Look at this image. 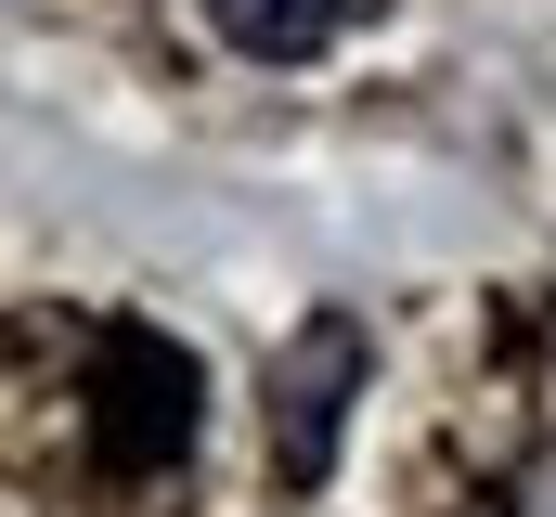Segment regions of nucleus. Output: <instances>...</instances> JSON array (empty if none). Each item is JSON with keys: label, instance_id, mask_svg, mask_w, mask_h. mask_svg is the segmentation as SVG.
<instances>
[{"label": "nucleus", "instance_id": "obj_3", "mask_svg": "<svg viewBox=\"0 0 556 517\" xmlns=\"http://www.w3.org/2000/svg\"><path fill=\"white\" fill-rule=\"evenodd\" d=\"M207 26L247 52V65H311L363 26V0H207Z\"/></svg>", "mask_w": 556, "mask_h": 517}, {"label": "nucleus", "instance_id": "obj_1", "mask_svg": "<svg viewBox=\"0 0 556 517\" xmlns=\"http://www.w3.org/2000/svg\"><path fill=\"white\" fill-rule=\"evenodd\" d=\"M194 350L168 337V324H117L104 350H91V453H104V479H155V466H181L194 453Z\"/></svg>", "mask_w": 556, "mask_h": 517}, {"label": "nucleus", "instance_id": "obj_2", "mask_svg": "<svg viewBox=\"0 0 556 517\" xmlns=\"http://www.w3.org/2000/svg\"><path fill=\"white\" fill-rule=\"evenodd\" d=\"M376 376V350H363V324L350 311H311L298 337L273 350V479L285 492H324V466H337V440H350V401Z\"/></svg>", "mask_w": 556, "mask_h": 517}]
</instances>
